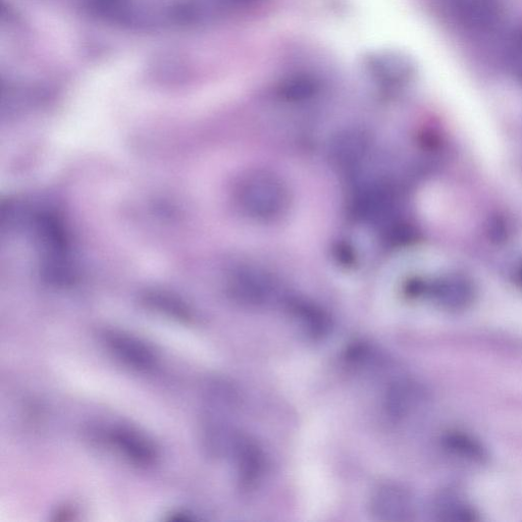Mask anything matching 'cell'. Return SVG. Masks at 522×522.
<instances>
[{"instance_id":"1","label":"cell","mask_w":522,"mask_h":522,"mask_svg":"<svg viewBox=\"0 0 522 522\" xmlns=\"http://www.w3.org/2000/svg\"><path fill=\"white\" fill-rule=\"evenodd\" d=\"M242 211L258 221L280 218L288 204V193L274 175L257 172L246 177L237 191Z\"/></svg>"},{"instance_id":"2","label":"cell","mask_w":522,"mask_h":522,"mask_svg":"<svg viewBox=\"0 0 522 522\" xmlns=\"http://www.w3.org/2000/svg\"><path fill=\"white\" fill-rule=\"evenodd\" d=\"M372 516L384 522L408 521L414 514V503L410 493L397 484H382L375 489L370 499Z\"/></svg>"},{"instance_id":"3","label":"cell","mask_w":522,"mask_h":522,"mask_svg":"<svg viewBox=\"0 0 522 522\" xmlns=\"http://www.w3.org/2000/svg\"><path fill=\"white\" fill-rule=\"evenodd\" d=\"M104 342L130 368L141 372H148L155 368L158 357L148 345L136 337L111 331L104 334Z\"/></svg>"},{"instance_id":"4","label":"cell","mask_w":522,"mask_h":522,"mask_svg":"<svg viewBox=\"0 0 522 522\" xmlns=\"http://www.w3.org/2000/svg\"><path fill=\"white\" fill-rule=\"evenodd\" d=\"M230 291L237 301L246 305L258 306L271 299L274 285L265 273L245 269L233 275L230 282Z\"/></svg>"},{"instance_id":"5","label":"cell","mask_w":522,"mask_h":522,"mask_svg":"<svg viewBox=\"0 0 522 522\" xmlns=\"http://www.w3.org/2000/svg\"><path fill=\"white\" fill-rule=\"evenodd\" d=\"M232 454L235 456L238 478L245 490L255 487L265 471V455L259 446L249 438L239 436Z\"/></svg>"},{"instance_id":"6","label":"cell","mask_w":522,"mask_h":522,"mask_svg":"<svg viewBox=\"0 0 522 522\" xmlns=\"http://www.w3.org/2000/svg\"><path fill=\"white\" fill-rule=\"evenodd\" d=\"M431 293L440 306L452 311L466 309L473 304L476 297L473 283L459 275L440 279L433 285Z\"/></svg>"},{"instance_id":"7","label":"cell","mask_w":522,"mask_h":522,"mask_svg":"<svg viewBox=\"0 0 522 522\" xmlns=\"http://www.w3.org/2000/svg\"><path fill=\"white\" fill-rule=\"evenodd\" d=\"M111 440L132 463L148 467L159 457L158 449L143 434L129 427H119L112 432Z\"/></svg>"},{"instance_id":"8","label":"cell","mask_w":522,"mask_h":522,"mask_svg":"<svg viewBox=\"0 0 522 522\" xmlns=\"http://www.w3.org/2000/svg\"><path fill=\"white\" fill-rule=\"evenodd\" d=\"M459 18L469 26L488 29L502 16L500 0H454Z\"/></svg>"},{"instance_id":"9","label":"cell","mask_w":522,"mask_h":522,"mask_svg":"<svg viewBox=\"0 0 522 522\" xmlns=\"http://www.w3.org/2000/svg\"><path fill=\"white\" fill-rule=\"evenodd\" d=\"M436 517L445 522H475L479 520L475 509L464 497L452 490L440 492L434 501Z\"/></svg>"},{"instance_id":"10","label":"cell","mask_w":522,"mask_h":522,"mask_svg":"<svg viewBox=\"0 0 522 522\" xmlns=\"http://www.w3.org/2000/svg\"><path fill=\"white\" fill-rule=\"evenodd\" d=\"M367 140L356 132L340 135L332 147L334 161L341 167L356 166L367 152Z\"/></svg>"},{"instance_id":"11","label":"cell","mask_w":522,"mask_h":522,"mask_svg":"<svg viewBox=\"0 0 522 522\" xmlns=\"http://www.w3.org/2000/svg\"><path fill=\"white\" fill-rule=\"evenodd\" d=\"M294 312L303 332L309 338L321 340L330 334L332 323L322 309L298 304L294 307Z\"/></svg>"},{"instance_id":"12","label":"cell","mask_w":522,"mask_h":522,"mask_svg":"<svg viewBox=\"0 0 522 522\" xmlns=\"http://www.w3.org/2000/svg\"><path fill=\"white\" fill-rule=\"evenodd\" d=\"M416 391L408 382L393 384L386 394L385 408L393 420H401L415 402Z\"/></svg>"},{"instance_id":"13","label":"cell","mask_w":522,"mask_h":522,"mask_svg":"<svg viewBox=\"0 0 522 522\" xmlns=\"http://www.w3.org/2000/svg\"><path fill=\"white\" fill-rule=\"evenodd\" d=\"M146 303L155 310L179 321L188 322L192 318L189 307L171 295L153 292L146 296Z\"/></svg>"},{"instance_id":"14","label":"cell","mask_w":522,"mask_h":522,"mask_svg":"<svg viewBox=\"0 0 522 522\" xmlns=\"http://www.w3.org/2000/svg\"><path fill=\"white\" fill-rule=\"evenodd\" d=\"M371 67L375 74L391 83L405 80L411 70L410 65L403 59L389 56L374 59Z\"/></svg>"},{"instance_id":"15","label":"cell","mask_w":522,"mask_h":522,"mask_svg":"<svg viewBox=\"0 0 522 522\" xmlns=\"http://www.w3.org/2000/svg\"><path fill=\"white\" fill-rule=\"evenodd\" d=\"M447 448L458 453L462 457L472 459H483L486 456L485 450L478 442L463 435H449L445 439Z\"/></svg>"},{"instance_id":"16","label":"cell","mask_w":522,"mask_h":522,"mask_svg":"<svg viewBox=\"0 0 522 522\" xmlns=\"http://www.w3.org/2000/svg\"><path fill=\"white\" fill-rule=\"evenodd\" d=\"M315 88L313 81L305 77H297L285 84L283 92L288 97L298 98L310 95Z\"/></svg>"},{"instance_id":"17","label":"cell","mask_w":522,"mask_h":522,"mask_svg":"<svg viewBox=\"0 0 522 522\" xmlns=\"http://www.w3.org/2000/svg\"><path fill=\"white\" fill-rule=\"evenodd\" d=\"M518 280H519L520 284L522 285V267L520 268V270L518 272Z\"/></svg>"}]
</instances>
